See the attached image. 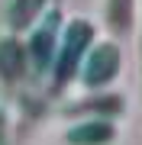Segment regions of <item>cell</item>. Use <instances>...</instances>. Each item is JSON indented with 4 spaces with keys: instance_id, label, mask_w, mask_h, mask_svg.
I'll return each mask as SVG.
<instances>
[{
    "instance_id": "1",
    "label": "cell",
    "mask_w": 142,
    "mask_h": 145,
    "mask_svg": "<svg viewBox=\"0 0 142 145\" xmlns=\"http://www.w3.org/2000/svg\"><path fill=\"white\" fill-rule=\"evenodd\" d=\"M116 68H120V48L103 42L100 48H94V55L87 58V71H84V84L87 87H103L107 81L116 78Z\"/></svg>"
},
{
    "instance_id": "2",
    "label": "cell",
    "mask_w": 142,
    "mask_h": 145,
    "mask_svg": "<svg viewBox=\"0 0 142 145\" xmlns=\"http://www.w3.org/2000/svg\"><path fill=\"white\" fill-rule=\"evenodd\" d=\"M90 42V26L87 23H74L68 26V36H65V52H62V78H68L71 74V65H78L81 52H84V45Z\"/></svg>"
},
{
    "instance_id": "3",
    "label": "cell",
    "mask_w": 142,
    "mask_h": 145,
    "mask_svg": "<svg viewBox=\"0 0 142 145\" xmlns=\"http://www.w3.org/2000/svg\"><path fill=\"white\" fill-rule=\"evenodd\" d=\"M110 139H113V126L110 123H100V119L84 123V126H78V129L68 132V142H74V145H103Z\"/></svg>"
},
{
    "instance_id": "4",
    "label": "cell",
    "mask_w": 142,
    "mask_h": 145,
    "mask_svg": "<svg viewBox=\"0 0 142 145\" xmlns=\"http://www.w3.org/2000/svg\"><path fill=\"white\" fill-rule=\"evenodd\" d=\"M42 7H45V0H16L13 3V26H26V23H32V16H39L42 13Z\"/></svg>"
}]
</instances>
